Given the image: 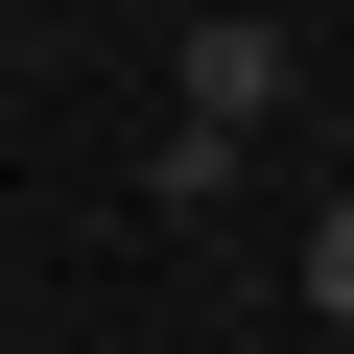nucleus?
<instances>
[{
  "instance_id": "2",
  "label": "nucleus",
  "mask_w": 354,
  "mask_h": 354,
  "mask_svg": "<svg viewBox=\"0 0 354 354\" xmlns=\"http://www.w3.org/2000/svg\"><path fill=\"white\" fill-rule=\"evenodd\" d=\"M307 307H330V354H354V189L307 213Z\"/></svg>"
},
{
  "instance_id": "1",
  "label": "nucleus",
  "mask_w": 354,
  "mask_h": 354,
  "mask_svg": "<svg viewBox=\"0 0 354 354\" xmlns=\"http://www.w3.org/2000/svg\"><path fill=\"white\" fill-rule=\"evenodd\" d=\"M260 118H283V24L213 0V24H189V142H260Z\"/></svg>"
}]
</instances>
